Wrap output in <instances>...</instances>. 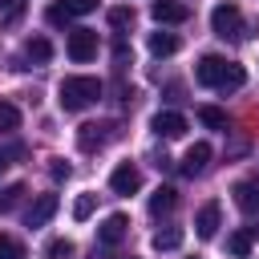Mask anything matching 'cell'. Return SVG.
Instances as JSON below:
<instances>
[{
	"mask_svg": "<svg viewBox=\"0 0 259 259\" xmlns=\"http://www.w3.org/2000/svg\"><path fill=\"white\" fill-rule=\"evenodd\" d=\"M194 81L206 85V89H223V93H231V89H243L247 69L235 65V61H223L219 53H206V57L194 65Z\"/></svg>",
	"mask_w": 259,
	"mask_h": 259,
	"instance_id": "obj_1",
	"label": "cell"
},
{
	"mask_svg": "<svg viewBox=\"0 0 259 259\" xmlns=\"http://www.w3.org/2000/svg\"><path fill=\"white\" fill-rule=\"evenodd\" d=\"M97 97H101V81H97V77H65V81L57 85V101H61L65 113H81V109H89Z\"/></svg>",
	"mask_w": 259,
	"mask_h": 259,
	"instance_id": "obj_2",
	"label": "cell"
},
{
	"mask_svg": "<svg viewBox=\"0 0 259 259\" xmlns=\"http://www.w3.org/2000/svg\"><path fill=\"white\" fill-rule=\"evenodd\" d=\"M210 28H214V36H223V40H239V36H243V12H239L235 4H219V8L210 12Z\"/></svg>",
	"mask_w": 259,
	"mask_h": 259,
	"instance_id": "obj_3",
	"label": "cell"
},
{
	"mask_svg": "<svg viewBox=\"0 0 259 259\" xmlns=\"http://www.w3.org/2000/svg\"><path fill=\"white\" fill-rule=\"evenodd\" d=\"M69 57H73L77 65H89V61L97 57V32H93V28H73V32H69Z\"/></svg>",
	"mask_w": 259,
	"mask_h": 259,
	"instance_id": "obj_4",
	"label": "cell"
},
{
	"mask_svg": "<svg viewBox=\"0 0 259 259\" xmlns=\"http://www.w3.org/2000/svg\"><path fill=\"white\" fill-rule=\"evenodd\" d=\"M138 186H142V170L134 162L113 166V174H109V190L113 194H138Z\"/></svg>",
	"mask_w": 259,
	"mask_h": 259,
	"instance_id": "obj_5",
	"label": "cell"
},
{
	"mask_svg": "<svg viewBox=\"0 0 259 259\" xmlns=\"http://www.w3.org/2000/svg\"><path fill=\"white\" fill-rule=\"evenodd\" d=\"M150 130H154L158 138L174 142V138H182V134H186V117H182V113H170V109H162V113H154Z\"/></svg>",
	"mask_w": 259,
	"mask_h": 259,
	"instance_id": "obj_6",
	"label": "cell"
},
{
	"mask_svg": "<svg viewBox=\"0 0 259 259\" xmlns=\"http://www.w3.org/2000/svg\"><path fill=\"white\" fill-rule=\"evenodd\" d=\"M219 227H223V210H219V202L198 206V214H194V231H198V239H214Z\"/></svg>",
	"mask_w": 259,
	"mask_h": 259,
	"instance_id": "obj_7",
	"label": "cell"
},
{
	"mask_svg": "<svg viewBox=\"0 0 259 259\" xmlns=\"http://www.w3.org/2000/svg\"><path fill=\"white\" fill-rule=\"evenodd\" d=\"M125 231H130V219H125V214H109V219H101V227H97V243H101V247H117V243L125 239Z\"/></svg>",
	"mask_w": 259,
	"mask_h": 259,
	"instance_id": "obj_8",
	"label": "cell"
},
{
	"mask_svg": "<svg viewBox=\"0 0 259 259\" xmlns=\"http://www.w3.org/2000/svg\"><path fill=\"white\" fill-rule=\"evenodd\" d=\"M154 20L158 24H182V20H190V8L178 0H154Z\"/></svg>",
	"mask_w": 259,
	"mask_h": 259,
	"instance_id": "obj_9",
	"label": "cell"
},
{
	"mask_svg": "<svg viewBox=\"0 0 259 259\" xmlns=\"http://www.w3.org/2000/svg\"><path fill=\"white\" fill-rule=\"evenodd\" d=\"M57 206H61V202H57V194H40V198H36V202L28 206L24 223H28V227H45V223H49V219L57 214Z\"/></svg>",
	"mask_w": 259,
	"mask_h": 259,
	"instance_id": "obj_10",
	"label": "cell"
},
{
	"mask_svg": "<svg viewBox=\"0 0 259 259\" xmlns=\"http://www.w3.org/2000/svg\"><path fill=\"white\" fill-rule=\"evenodd\" d=\"M206 162H210V146H206V142H194V146L186 150V158H182V174L194 178V174L206 170Z\"/></svg>",
	"mask_w": 259,
	"mask_h": 259,
	"instance_id": "obj_11",
	"label": "cell"
},
{
	"mask_svg": "<svg viewBox=\"0 0 259 259\" xmlns=\"http://www.w3.org/2000/svg\"><path fill=\"white\" fill-rule=\"evenodd\" d=\"M259 239V227H243V231H235V235H227V251L235 255V259H247L251 255V243Z\"/></svg>",
	"mask_w": 259,
	"mask_h": 259,
	"instance_id": "obj_12",
	"label": "cell"
},
{
	"mask_svg": "<svg viewBox=\"0 0 259 259\" xmlns=\"http://www.w3.org/2000/svg\"><path fill=\"white\" fill-rule=\"evenodd\" d=\"M235 206L247 214H259V182H235Z\"/></svg>",
	"mask_w": 259,
	"mask_h": 259,
	"instance_id": "obj_13",
	"label": "cell"
},
{
	"mask_svg": "<svg viewBox=\"0 0 259 259\" xmlns=\"http://www.w3.org/2000/svg\"><path fill=\"white\" fill-rule=\"evenodd\" d=\"M77 142H81V150H101L105 142H109V125H81V134H77Z\"/></svg>",
	"mask_w": 259,
	"mask_h": 259,
	"instance_id": "obj_14",
	"label": "cell"
},
{
	"mask_svg": "<svg viewBox=\"0 0 259 259\" xmlns=\"http://www.w3.org/2000/svg\"><path fill=\"white\" fill-rule=\"evenodd\" d=\"M174 206H178V190L174 186H158L150 194V214H170Z\"/></svg>",
	"mask_w": 259,
	"mask_h": 259,
	"instance_id": "obj_15",
	"label": "cell"
},
{
	"mask_svg": "<svg viewBox=\"0 0 259 259\" xmlns=\"http://www.w3.org/2000/svg\"><path fill=\"white\" fill-rule=\"evenodd\" d=\"M150 53L154 57H174L178 53V36L174 32H154L150 36Z\"/></svg>",
	"mask_w": 259,
	"mask_h": 259,
	"instance_id": "obj_16",
	"label": "cell"
},
{
	"mask_svg": "<svg viewBox=\"0 0 259 259\" xmlns=\"http://www.w3.org/2000/svg\"><path fill=\"white\" fill-rule=\"evenodd\" d=\"M178 247H182V231H178V227L154 231V251H178Z\"/></svg>",
	"mask_w": 259,
	"mask_h": 259,
	"instance_id": "obj_17",
	"label": "cell"
},
{
	"mask_svg": "<svg viewBox=\"0 0 259 259\" xmlns=\"http://www.w3.org/2000/svg\"><path fill=\"white\" fill-rule=\"evenodd\" d=\"M20 198H24V182H8V186L0 190V214L16 210V206H20Z\"/></svg>",
	"mask_w": 259,
	"mask_h": 259,
	"instance_id": "obj_18",
	"label": "cell"
},
{
	"mask_svg": "<svg viewBox=\"0 0 259 259\" xmlns=\"http://www.w3.org/2000/svg\"><path fill=\"white\" fill-rule=\"evenodd\" d=\"M24 57H28V61H36V65H45V61L53 57V45H49L45 36H32V40L24 45Z\"/></svg>",
	"mask_w": 259,
	"mask_h": 259,
	"instance_id": "obj_19",
	"label": "cell"
},
{
	"mask_svg": "<svg viewBox=\"0 0 259 259\" xmlns=\"http://www.w3.org/2000/svg\"><path fill=\"white\" fill-rule=\"evenodd\" d=\"M198 121H202L206 130H227V113L214 109V105H198Z\"/></svg>",
	"mask_w": 259,
	"mask_h": 259,
	"instance_id": "obj_20",
	"label": "cell"
},
{
	"mask_svg": "<svg viewBox=\"0 0 259 259\" xmlns=\"http://www.w3.org/2000/svg\"><path fill=\"white\" fill-rule=\"evenodd\" d=\"M20 125V109L12 101H0V134H12Z\"/></svg>",
	"mask_w": 259,
	"mask_h": 259,
	"instance_id": "obj_21",
	"label": "cell"
},
{
	"mask_svg": "<svg viewBox=\"0 0 259 259\" xmlns=\"http://www.w3.org/2000/svg\"><path fill=\"white\" fill-rule=\"evenodd\" d=\"M0 259H24V243L12 235H0Z\"/></svg>",
	"mask_w": 259,
	"mask_h": 259,
	"instance_id": "obj_22",
	"label": "cell"
},
{
	"mask_svg": "<svg viewBox=\"0 0 259 259\" xmlns=\"http://www.w3.org/2000/svg\"><path fill=\"white\" fill-rule=\"evenodd\" d=\"M49 255H53V259H73L77 247H73V239H53V243H49Z\"/></svg>",
	"mask_w": 259,
	"mask_h": 259,
	"instance_id": "obj_23",
	"label": "cell"
},
{
	"mask_svg": "<svg viewBox=\"0 0 259 259\" xmlns=\"http://www.w3.org/2000/svg\"><path fill=\"white\" fill-rule=\"evenodd\" d=\"M89 214H93V194H77V202H73V219L85 223Z\"/></svg>",
	"mask_w": 259,
	"mask_h": 259,
	"instance_id": "obj_24",
	"label": "cell"
},
{
	"mask_svg": "<svg viewBox=\"0 0 259 259\" xmlns=\"http://www.w3.org/2000/svg\"><path fill=\"white\" fill-rule=\"evenodd\" d=\"M49 174H53V182H69V174H73V166H69L65 158H53V162H49Z\"/></svg>",
	"mask_w": 259,
	"mask_h": 259,
	"instance_id": "obj_25",
	"label": "cell"
},
{
	"mask_svg": "<svg viewBox=\"0 0 259 259\" xmlns=\"http://www.w3.org/2000/svg\"><path fill=\"white\" fill-rule=\"evenodd\" d=\"M109 24H113V28L134 24V8H109Z\"/></svg>",
	"mask_w": 259,
	"mask_h": 259,
	"instance_id": "obj_26",
	"label": "cell"
},
{
	"mask_svg": "<svg viewBox=\"0 0 259 259\" xmlns=\"http://www.w3.org/2000/svg\"><path fill=\"white\" fill-rule=\"evenodd\" d=\"M61 4H65L73 16H85V12H93V8H97V0H61Z\"/></svg>",
	"mask_w": 259,
	"mask_h": 259,
	"instance_id": "obj_27",
	"label": "cell"
},
{
	"mask_svg": "<svg viewBox=\"0 0 259 259\" xmlns=\"http://www.w3.org/2000/svg\"><path fill=\"white\" fill-rule=\"evenodd\" d=\"M69 20H73V12H69L65 4H53V8H49V24H69Z\"/></svg>",
	"mask_w": 259,
	"mask_h": 259,
	"instance_id": "obj_28",
	"label": "cell"
},
{
	"mask_svg": "<svg viewBox=\"0 0 259 259\" xmlns=\"http://www.w3.org/2000/svg\"><path fill=\"white\" fill-rule=\"evenodd\" d=\"M20 154H24L20 146H0V170H8V166H12V158H20Z\"/></svg>",
	"mask_w": 259,
	"mask_h": 259,
	"instance_id": "obj_29",
	"label": "cell"
},
{
	"mask_svg": "<svg viewBox=\"0 0 259 259\" xmlns=\"http://www.w3.org/2000/svg\"><path fill=\"white\" fill-rule=\"evenodd\" d=\"M8 4H12V0H0V12H4V8H8Z\"/></svg>",
	"mask_w": 259,
	"mask_h": 259,
	"instance_id": "obj_30",
	"label": "cell"
}]
</instances>
